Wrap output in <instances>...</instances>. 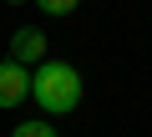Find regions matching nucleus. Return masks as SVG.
I'll use <instances>...</instances> for the list:
<instances>
[{"mask_svg": "<svg viewBox=\"0 0 152 137\" xmlns=\"http://www.w3.org/2000/svg\"><path fill=\"white\" fill-rule=\"evenodd\" d=\"M31 97H36V107L41 112H51V117H61V112H76L81 107V71H76L71 61H41L36 66V76H31Z\"/></svg>", "mask_w": 152, "mask_h": 137, "instance_id": "f257e3e1", "label": "nucleus"}, {"mask_svg": "<svg viewBox=\"0 0 152 137\" xmlns=\"http://www.w3.org/2000/svg\"><path fill=\"white\" fill-rule=\"evenodd\" d=\"M10 61H15V66H26V71H31V61L41 66V61H46V31L20 26V31L10 36Z\"/></svg>", "mask_w": 152, "mask_h": 137, "instance_id": "f03ea898", "label": "nucleus"}, {"mask_svg": "<svg viewBox=\"0 0 152 137\" xmlns=\"http://www.w3.org/2000/svg\"><path fill=\"white\" fill-rule=\"evenodd\" d=\"M26 97H31V71L5 56L0 61V107H20Z\"/></svg>", "mask_w": 152, "mask_h": 137, "instance_id": "7ed1b4c3", "label": "nucleus"}, {"mask_svg": "<svg viewBox=\"0 0 152 137\" xmlns=\"http://www.w3.org/2000/svg\"><path fill=\"white\" fill-rule=\"evenodd\" d=\"M10 137H61V132H56L51 122H41V117H36V122H20V127H10Z\"/></svg>", "mask_w": 152, "mask_h": 137, "instance_id": "20e7f679", "label": "nucleus"}, {"mask_svg": "<svg viewBox=\"0 0 152 137\" xmlns=\"http://www.w3.org/2000/svg\"><path fill=\"white\" fill-rule=\"evenodd\" d=\"M36 5H41L46 15H71L76 5H81V0H36Z\"/></svg>", "mask_w": 152, "mask_h": 137, "instance_id": "39448f33", "label": "nucleus"}, {"mask_svg": "<svg viewBox=\"0 0 152 137\" xmlns=\"http://www.w3.org/2000/svg\"><path fill=\"white\" fill-rule=\"evenodd\" d=\"M5 5H26V0H5Z\"/></svg>", "mask_w": 152, "mask_h": 137, "instance_id": "423d86ee", "label": "nucleus"}]
</instances>
